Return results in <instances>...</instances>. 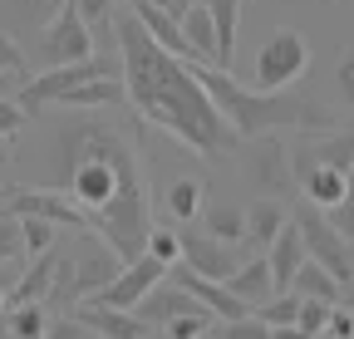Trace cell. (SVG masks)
Segmentation results:
<instances>
[{"label":"cell","instance_id":"52a82bcc","mask_svg":"<svg viewBox=\"0 0 354 339\" xmlns=\"http://www.w3.org/2000/svg\"><path fill=\"white\" fill-rule=\"evenodd\" d=\"M39 59H44V69H59V64H84V59H94V30L84 25V15H79V6L74 0H64V6L44 20V30H39Z\"/></svg>","mask_w":354,"mask_h":339},{"label":"cell","instance_id":"4fadbf2b","mask_svg":"<svg viewBox=\"0 0 354 339\" xmlns=\"http://www.w3.org/2000/svg\"><path fill=\"white\" fill-rule=\"evenodd\" d=\"M266 261H271L276 295H286V290L295 285V271L310 261V256H305V241H300V226H295V222H286V226H281V236L271 241V251H266Z\"/></svg>","mask_w":354,"mask_h":339},{"label":"cell","instance_id":"f546056e","mask_svg":"<svg viewBox=\"0 0 354 339\" xmlns=\"http://www.w3.org/2000/svg\"><path fill=\"white\" fill-rule=\"evenodd\" d=\"M330 310H335V305H325V300H300L295 325H300L310 339H320V334H325V325H330Z\"/></svg>","mask_w":354,"mask_h":339},{"label":"cell","instance_id":"603a6c76","mask_svg":"<svg viewBox=\"0 0 354 339\" xmlns=\"http://www.w3.org/2000/svg\"><path fill=\"white\" fill-rule=\"evenodd\" d=\"M202 197H207L202 177H172L162 192V211L172 222H192V217H202Z\"/></svg>","mask_w":354,"mask_h":339},{"label":"cell","instance_id":"9a60e30c","mask_svg":"<svg viewBox=\"0 0 354 339\" xmlns=\"http://www.w3.org/2000/svg\"><path fill=\"white\" fill-rule=\"evenodd\" d=\"M55 271H59V246H50L44 256H30V271L10 285V305H30V300H50L55 290Z\"/></svg>","mask_w":354,"mask_h":339},{"label":"cell","instance_id":"8992f818","mask_svg":"<svg viewBox=\"0 0 354 339\" xmlns=\"http://www.w3.org/2000/svg\"><path fill=\"white\" fill-rule=\"evenodd\" d=\"M295 226H300V241H305V256L310 261H320L344 290L354 285V241H344L335 226H330V217L320 206H310V202H300L295 206V217H290Z\"/></svg>","mask_w":354,"mask_h":339},{"label":"cell","instance_id":"83f0119b","mask_svg":"<svg viewBox=\"0 0 354 339\" xmlns=\"http://www.w3.org/2000/svg\"><path fill=\"white\" fill-rule=\"evenodd\" d=\"M148 256L162 261V266H177V261H183V231H162V226H153V231H148Z\"/></svg>","mask_w":354,"mask_h":339},{"label":"cell","instance_id":"ba28073f","mask_svg":"<svg viewBox=\"0 0 354 339\" xmlns=\"http://www.w3.org/2000/svg\"><path fill=\"white\" fill-rule=\"evenodd\" d=\"M0 211L6 217H44V222H55V226H69V231H88V217L55 187H20V192H6L0 197Z\"/></svg>","mask_w":354,"mask_h":339},{"label":"cell","instance_id":"d6a6232c","mask_svg":"<svg viewBox=\"0 0 354 339\" xmlns=\"http://www.w3.org/2000/svg\"><path fill=\"white\" fill-rule=\"evenodd\" d=\"M0 74H10V79H30V69H25V55H20V45H15V39L6 35V30H0Z\"/></svg>","mask_w":354,"mask_h":339},{"label":"cell","instance_id":"484cf974","mask_svg":"<svg viewBox=\"0 0 354 339\" xmlns=\"http://www.w3.org/2000/svg\"><path fill=\"white\" fill-rule=\"evenodd\" d=\"M251 315H256L261 325H271V329H276V325H295V315H300V295H295V290L271 295V300H266V305H256Z\"/></svg>","mask_w":354,"mask_h":339},{"label":"cell","instance_id":"f1b7e54d","mask_svg":"<svg viewBox=\"0 0 354 339\" xmlns=\"http://www.w3.org/2000/svg\"><path fill=\"white\" fill-rule=\"evenodd\" d=\"M212 320H216L212 310H192V315H177L172 325H162V334L167 339H202L212 329Z\"/></svg>","mask_w":354,"mask_h":339},{"label":"cell","instance_id":"d4e9b609","mask_svg":"<svg viewBox=\"0 0 354 339\" xmlns=\"http://www.w3.org/2000/svg\"><path fill=\"white\" fill-rule=\"evenodd\" d=\"M6 334H10V339H44V334H50V310H44L39 300H30V305H10V315H6Z\"/></svg>","mask_w":354,"mask_h":339},{"label":"cell","instance_id":"7a4b0ae2","mask_svg":"<svg viewBox=\"0 0 354 339\" xmlns=\"http://www.w3.org/2000/svg\"><path fill=\"white\" fill-rule=\"evenodd\" d=\"M202 89L212 94V104L221 108V118L236 128V138H261V133H325L335 128V113L320 99H305V94H261V89H241L232 79V69H216V64H192Z\"/></svg>","mask_w":354,"mask_h":339},{"label":"cell","instance_id":"1f68e13d","mask_svg":"<svg viewBox=\"0 0 354 339\" xmlns=\"http://www.w3.org/2000/svg\"><path fill=\"white\" fill-rule=\"evenodd\" d=\"M20 256H25L20 222H15V217H6V222H0V266H10V261H20Z\"/></svg>","mask_w":354,"mask_h":339},{"label":"cell","instance_id":"b9f144b4","mask_svg":"<svg viewBox=\"0 0 354 339\" xmlns=\"http://www.w3.org/2000/svg\"><path fill=\"white\" fill-rule=\"evenodd\" d=\"M6 280L10 275H6V266H0V315H6Z\"/></svg>","mask_w":354,"mask_h":339},{"label":"cell","instance_id":"7402d4cb","mask_svg":"<svg viewBox=\"0 0 354 339\" xmlns=\"http://www.w3.org/2000/svg\"><path fill=\"white\" fill-rule=\"evenodd\" d=\"M202 231L216 236V241H227V246L246 241V206H236V202H212V206H202Z\"/></svg>","mask_w":354,"mask_h":339},{"label":"cell","instance_id":"cb8c5ba5","mask_svg":"<svg viewBox=\"0 0 354 339\" xmlns=\"http://www.w3.org/2000/svg\"><path fill=\"white\" fill-rule=\"evenodd\" d=\"M300 300H325V305H339V295H344V285L320 266V261H305L300 271H295V285H290Z\"/></svg>","mask_w":354,"mask_h":339},{"label":"cell","instance_id":"ffe728a7","mask_svg":"<svg viewBox=\"0 0 354 339\" xmlns=\"http://www.w3.org/2000/svg\"><path fill=\"white\" fill-rule=\"evenodd\" d=\"M227 285H232V295H236V300H246L251 310H256V305H266V300L276 295L271 261H266V256H251V261H241V271H236Z\"/></svg>","mask_w":354,"mask_h":339},{"label":"cell","instance_id":"2e32d148","mask_svg":"<svg viewBox=\"0 0 354 339\" xmlns=\"http://www.w3.org/2000/svg\"><path fill=\"white\" fill-rule=\"evenodd\" d=\"M349 182H354V173H339V167H310V173H300V177H295L300 197H305L310 206H320V211L339 206V202H344V192H349Z\"/></svg>","mask_w":354,"mask_h":339},{"label":"cell","instance_id":"8fae6325","mask_svg":"<svg viewBox=\"0 0 354 339\" xmlns=\"http://www.w3.org/2000/svg\"><path fill=\"white\" fill-rule=\"evenodd\" d=\"M183 261L207 280H232L241 271V251L207 236V231H183Z\"/></svg>","mask_w":354,"mask_h":339},{"label":"cell","instance_id":"ac0fdd59","mask_svg":"<svg viewBox=\"0 0 354 339\" xmlns=\"http://www.w3.org/2000/svg\"><path fill=\"white\" fill-rule=\"evenodd\" d=\"M123 99H128L123 79L104 74V79H88V84H79V89H69V94L59 99V108H74V113H94V108H118Z\"/></svg>","mask_w":354,"mask_h":339},{"label":"cell","instance_id":"d6986e66","mask_svg":"<svg viewBox=\"0 0 354 339\" xmlns=\"http://www.w3.org/2000/svg\"><path fill=\"white\" fill-rule=\"evenodd\" d=\"M177 25H183V39H187V50H192V64H216V30H212L207 0H192L187 15L177 20Z\"/></svg>","mask_w":354,"mask_h":339},{"label":"cell","instance_id":"4dcf8cb0","mask_svg":"<svg viewBox=\"0 0 354 339\" xmlns=\"http://www.w3.org/2000/svg\"><path fill=\"white\" fill-rule=\"evenodd\" d=\"M216 339H271V325H261L256 315H246V320H221Z\"/></svg>","mask_w":354,"mask_h":339},{"label":"cell","instance_id":"5bb4252c","mask_svg":"<svg viewBox=\"0 0 354 339\" xmlns=\"http://www.w3.org/2000/svg\"><path fill=\"white\" fill-rule=\"evenodd\" d=\"M74 320H84L88 329H94L99 339H148V325L133 315V310H104V305H79V310H69Z\"/></svg>","mask_w":354,"mask_h":339},{"label":"cell","instance_id":"74e56055","mask_svg":"<svg viewBox=\"0 0 354 339\" xmlns=\"http://www.w3.org/2000/svg\"><path fill=\"white\" fill-rule=\"evenodd\" d=\"M25 128V108L15 99H0V138H15Z\"/></svg>","mask_w":354,"mask_h":339},{"label":"cell","instance_id":"9c48e42d","mask_svg":"<svg viewBox=\"0 0 354 339\" xmlns=\"http://www.w3.org/2000/svg\"><path fill=\"white\" fill-rule=\"evenodd\" d=\"M162 275H167V266L153 261L148 251H143L138 261H123V271H118L88 305H104V310H138V300H143L153 285H162Z\"/></svg>","mask_w":354,"mask_h":339},{"label":"cell","instance_id":"6da1fadb","mask_svg":"<svg viewBox=\"0 0 354 339\" xmlns=\"http://www.w3.org/2000/svg\"><path fill=\"white\" fill-rule=\"evenodd\" d=\"M113 45H118V64H123L128 104L138 108V118H148L153 128L172 133L197 157H221V153L241 148L236 128L221 118V108L202 89L197 69L187 59L167 55L158 39L133 20V10H123L113 20Z\"/></svg>","mask_w":354,"mask_h":339},{"label":"cell","instance_id":"e0dca14e","mask_svg":"<svg viewBox=\"0 0 354 339\" xmlns=\"http://www.w3.org/2000/svg\"><path fill=\"white\" fill-rule=\"evenodd\" d=\"M290 222V211H286V202L281 197H256L251 206H246V246H256V251H271V241L281 236V226Z\"/></svg>","mask_w":354,"mask_h":339},{"label":"cell","instance_id":"f35d334b","mask_svg":"<svg viewBox=\"0 0 354 339\" xmlns=\"http://www.w3.org/2000/svg\"><path fill=\"white\" fill-rule=\"evenodd\" d=\"M325 334H335V339H354V310L335 305V310H330V325H325Z\"/></svg>","mask_w":354,"mask_h":339},{"label":"cell","instance_id":"3957f363","mask_svg":"<svg viewBox=\"0 0 354 339\" xmlns=\"http://www.w3.org/2000/svg\"><path fill=\"white\" fill-rule=\"evenodd\" d=\"M123 271V256L99 236V231H74L69 251H59V271H55V290L50 305L55 310H79Z\"/></svg>","mask_w":354,"mask_h":339},{"label":"cell","instance_id":"ab89813d","mask_svg":"<svg viewBox=\"0 0 354 339\" xmlns=\"http://www.w3.org/2000/svg\"><path fill=\"white\" fill-rule=\"evenodd\" d=\"M128 6H158V10H167V15H177V20H183L192 0H128Z\"/></svg>","mask_w":354,"mask_h":339},{"label":"cell","instance_id":"7bdbcfd3","mask_svg":"<svg viewBox=\"0 0 354 339\" xmlns=\"http://www.w3.org/2000/svg\"><path fill=\"white\" fill-rule=\"evenodd\" d=\"M0 197H6V182H0Z\"/></svg>","mask_w":354,"mask_h":339},{"label":"cell","instance_id":"836d02e7","mask_svg":"<svg viewBox=\"0 0 354 339\" xmlns=\"http://www.w3.org/2000/svg\"><path fill=\"white\" fill-rule=\"evenodd\" d=\"M88 30H113V0H74Z\"/></svg>","mask_w":354,"mask_h":339},{"label":"cell","instance_id":"277c9868","mask_svg":"<svg viewBox=\"0 0 354 339\" xmlns=\"http://www.w3.org/2000/svg\"><path fill=\"white\" fill-rule=\"evenodd\" d=\"M241 177L246 187H256L261 197H281L295 192V167H290V143L281 133H261V138H241Z\"/></svg>","mask_w":354,"mask_h":339},{"label":"cell","instance_id":"44dd1931","mask_svg":"<svg viewBox=\"0 0 354 339\" xmlns=\"http://www.w3.org/2000/svg\"><path fill=\"white\" fill-rule=\"evenodd\" d=\"M212 30H216V69H232L236 59V25H241V0H207Z\"/></svg>","mask_w":354,"mask_h":339},{"label":"cell","instance_id":"e575fe53","mask_svg":"<svg viewBox=\"0 0 354 339\" xmlns=\"http://www.w3.org/2000/svg\"><path fill=\"white\" fill-rule=\"evenodd\" d=\"M325 217H330V226H335V231H339L344 241H354V182H349L344 202H339V206H330Z\"/></svg>","mask_w":354,"mask_h":339},{"label":"cell","instance_id":"8d00e7d4","mask_svg":"<svg viewBox=\"0 0 354 339\" xmlns=\"http://www.w3.org/2000/svg\"><path fill=\"white\" fill-rule=\"evenodd\" d=\"M335 84H339V99L354 108V50L339 55V64H335Z\"/></svg>","mask_w":354,"mask_h":339},{"label":"cell","instance_id":"7c38bea8","mask_svg":"<svg viewBox=\"0 0 354 339\" xmlns=\"http://www.w3.org/2000/svg\"><path fill=\"white\" fill-rule=\"evenodd\" d=\"M192 310H202V305L192 300L183 285H172V280H167V285H153L143 300H138V310H133V315H138V320L153 329V325H172L177 315H192Z\"/></svg>","mask_w":354,"mask_h":339},{"label":"cell","instance_id":"4316f807","mask_svg":"<svg viewBox=\"0 0 354 339\" xmlns=\"http://www.w3.org/2000/svg\"><path fill=\"white\" fill-rule=\"evenodd\" d=\"M20 236H25V256H44L59 241V226L44 217H20Z\"/></svg>","mask_w":354,"mask_h":339},{"label":"cell","instance_id":"60d3db41","mask_svg":"<svg viewBox=\"0 0 354 339\" xmlns=\"http://www.w3.org/2000/svg\"><path fill=\"white\" fill-rule=\"evenodd\" d=\"M271 339H310V334H305L300 325H276V329H271Z\"/></svg>","mask_w":354,"mask_h":339},{"label":"cell","instance_id":"5b68a950","mask_svg":"<svg viewBox=\"0 0 354 339\" xmlns=\"http://www.w3.org/2000/svg\"><path fill=\"white\" fill-rule=\"evenodd\" d=\"M305 69H310V39H305L300 30L281 25L271 39H261L251 79H256L261 94H281V89H290V84H295Z\"/></svg>","mask_w":354,"mask_h":339},{"label":"cell","instance_id":"d590c367","mask_svg":"<svg viewBox=\"0 0 354 339\" xmlns=\"http://www.w3.org/2000/svg\"><path fill=\"white\" fill-rule=\"evenodd\" d=\"M44 339H99L94 329H88L84 320H74V315H59V320H50V334Z\"/></svg>","mask_w":354,"mask_h":339},{"label":"cell","instance_id":"30bf717a","mask_svg":"<svg viewBox=\"0 0 354 339\" xmlns=\"http://www.w3.org/2000/svg\"><path fill=\"white\" fill-rule=\"evenodd\" d=\"M167 280H172V285H183L192 300H197L202 310H212L216 320H246V315H251V305H246V300H236L227 280H207V275H197L187 261L167 266Z\"/></svg>","mask_w":354,"mask_h":339}]
</instances>
